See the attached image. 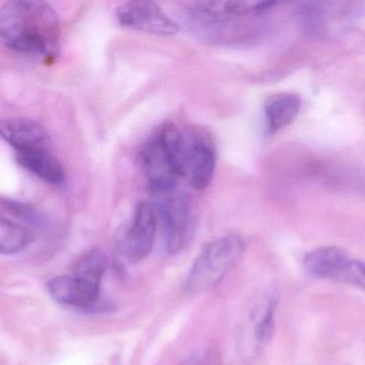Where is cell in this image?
I'll use <instances>...</instances> for the list:
<instances>
[{
	"label": "cell",
	"instance_id": "6da1fadb",
	"mask_svg": "<svg viewBox=\"0 0 365 365\" xmlns=\"http://www.w3.org/2000/svg\"><path fill=\"white\" fill-rule=\"evenodd\" d=\"M61 22L48 4L14 0L0 7V43L34 58H55L61 46Z\"/></svg>",
	"mask_w": 365,
	"mask_h": 365
},
{
	"label": "cell",
	"instance_id": "7a4b0ae2",
	"mask_svg": "<svg viewBox=\"0 0 365 365\" xmlns=\"http://www.w3.org/2000/svg\"><path fill=\"white\" fill-rule=\"evenodd\" d=\"M164 146L174 160L179 177L192 189H207L215 176L217 153L208 136L185 131L173 121H166L158 130Z\"/></svg>",
	"mask_w": 365,
	"mask_h": 365
},
{
	"label": "cell",
	"instance_id": "3957f363",
	"mask_svg": "<svg viewBox=\"0 0 365 365\" xmlns=\"http://www.w3.org/2000/svg\"><path fill=\"white\" fill-rule=\"evenodd\" d=\"M106 252L93 249L76 264L73 275H61L51 279L48 289L56 302L74 307H89L99 300L101 283L108 270Z\"/></svg>",
	"mask_w": 365,
	"mask_h": 365
},
{
	"label": "cell",
	"instance_id": "277c9868",
	"mask_svg": "<svg viewBox=\"0 0 365 365\" xmlns=\"http://www.w3.org/2000/svg\"><path fill=\"white\" fill-rule=\"evenodd\" d=\"M245 250V242L237 235H228L208 243L195 258L185 277L187 294H205L217 287L240 262Z\"/></svg>",
	"mask_w": 365,
	"mask_h": 365
},
{
	"label": "cell",
	"instance_id": "5b68a950",
	"mask_svg": "<svg viewBox=\"0 0 365 365\" xmlns=\"http://www.w3.org/2000/svg\"><path fill=\"white\" fill-rule=\"evenodd\" d=\"M151 202L158 222L163 227L166 249L178 253L185 247L192 221L191 200L187 192L177 187L151 192Z\"/></svg>",
	"mask_w": 365,
	"mask_h": 365
},
{
	"label": "cell",
	"instance_id": "8992f818",
	"mask_svg": "<svg viewBox=\"0 0 365 365\" xmlns=\"http://www.w3.org/2000/svg\"><path fill=\"white\" fill-rule=\"evenodd\" d=\"M158 226L157 213L150 202H138L131 219L117 230V251L130 262L145 259L153 251Z\"/></svg>",
	"mask_w": 365,
	"mask_h": 365
},
{
	"label": "cell",
	"instance_id": "52a82bcc",
	"mask_svg": "<svg viewBox=\"0 0 365 365\" xmlns=\"http://www.w3.org/2000/svg\"><path fill=\"white\" fill-rule=\"evenodd\" d=\"M305 271L317 279H334L354 287H364V266L337 247H322L309 252L303 259Z\"/></svg>",
	"mask_w": 365,
	"mask_h": 365
},
{
	"label": "cell",
	"instance_id": "ba28073f",
	"mask_svg": "<svg viewBox=\"0 0 365 365\" xmlns=\"http://www.w3.org/2000/svg\"><path fill=\"white\" fill-rule=\"evenodd\" d=\"M140 163L149 193L179 185L180 177L178 170L158 132L150 136L142 147Z\"/></svg>",
	"mask_w": 365,
	"mask_h": 365
},
{
	"label": "cell",
	"instance_id": "9c48e42d",
	"mask_svg": "<svg viewBox=\"0 0 365 365\" xmlns=\"http://www.w3.org/2000/svg\"><path fill=\"white\" fill-rule=\"evenodd\" d=\"M121 26L151 35L170 37L179 31L178 25L153 1H129L117 9Z\"/></svg>",
	"mask_w": 365,
	"mask_h": 365
},
{
	"label": "cell",
	"instance_id": "30bf717a",
	"mask_svg": "<svg viewBox=\"0 0 365 365\" xmlns=\"http://www.w3.org/2000/svg\"><path fill=\"white\" fill-rule=\"evenodd\" d=\"M0 138L20 151L48 146L50 136L43 125L27 118L0 119Z\"/></svg>",
	"mask_w": 365,
	"mask_h": 365
},
{
	"label": "cell",
	"instance_id": "8fae6325",
	"mask_svg": "<svg viewBox=\"0 0 365 365\" xmlns=\"http://www.w3.org/2000/svg\"><path fill=\"white\" fill-rule=\"evenodd\" d=\"M18 162L25 170L48 185L59 187L65 182V170L61 161L46 147L20 151Z\"/></svg>",
	"mask_w": 365,
	"mask_h": 365
},
{
	"label": "cell",
	"instance_id": "7c38bea8",
	"mask_svg": "<svg viewBox=\"0 0 365 365\" xmlns=\"http://www.w3.org/2000/svg\"><path fill=\"white\" fill-rule=\"evenodd\" d=\"M300 96L292 93H279L267 98L264 103L267 128L271 134L294 123L300 113Z\"/></svg>",
	"mask_w": 365,
	"mask_h": 365
},
{
	"label": "cell",
	"instance_id": "4fadbf2b",
	"mask_svg": "<svg viewBox=\"0 0 365 365\" xmlns=\"http://www.w3.org/2000/svg\"><path fill=\"white\" fill-rule=\"evenodd\" d=\"M279 5L277 1H208L196 3L194 7L209 18L259 16Z\"/></svg>",
	"mask_w": 365,
	"mask_h": 365
},
{
	"label": "cell",
	"instance_id": "5bb4252c",
	"mask_svg": "<svg viewBox=\"0 0 365 365\" xmlns=\"http://www.w3.org/2000/svg\"><path fill=\"white\" fill-rule=\"evenodd\" d=\"M277 300L270 298L256 309L251 319V339L254 343V350L259 349L272 339L275 327V313Z\"/></svg>",
	"mask_w": 365,
	"mask_h": 365
},
{
	"label": "cell",
	"instance_id": "9a60e30c",
	"mask_svg": "<svg viewBox=\"0 0 365 365\" xmlns=\"http://www.w3.org/2000/svg\"><path fill=\"white\" fill-rule=\"evenodd\" d=\"M35 240V235L29 228L0 215V254L20 253Z\"/></svg>",
	"mask_w": 365,
	"mask_h": 365
},
{
	"label": "cell",
	"instance_id": "2e32d148",
	"mask_svg": "<svg viewBox=\"0 0 365 365\" xmlns=\"http://www.w3.org/2000/svg\"><path fill=\"white\" fill-rule=\"evenodd\" d=\"M8 208L16 217L22 219L23 221L29 222L35 226L46 225V219L41 213L38 212L35 209L31 208L29 205L18 204V202H9Z\"/></svg>",
	"mask_w": 365,
	"mask_h": 365
},
{
	"label": "cell",
	"instance_id": "e0dca14e",
	"mask_svg": "<svg viewBox=\"0 0 365 365\" xmlns=\"http://www.w3.org/2000/svg\"><path fill=\"white\" fill-rule=\"evenodd\" d=\"M182 365H215V363L210 354L206 352H196L190 356Z\"/></svg>",
	"mask_w": 365,
	"mask_h": 365
}]
</instances>
